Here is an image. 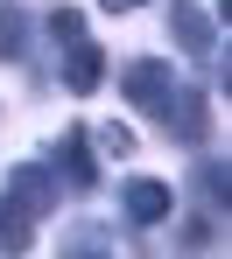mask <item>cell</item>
<instances>
[{
    "mask_svg": "<svg viewBox=\"0 0 232 259\" xmlns=\"http://www.w3.org/2000/svg\"><path fill=\"white\" fill-rule=\"evenodd\" d=\"M21 7H0V56H21Z\"/></svg>",
    "mask_w": 232,
    "mask_h": 259,
    "instance_id": "9",
    "label": "cell"
},
{
    "mask_svg": "<svg viewBox=\"0 0 232 259\" xmlns=\"http://www.w3.org/2000/svg\"><path fill=\"white\" fill-rule=\"evenodd\" d=\"M155 119H169V133H183V140H197V126H204V98H197V91H183V98L169 91V105H162Z\"/></svg>",
    "mask_w": 232,
    "mask_h": 259,
    "instance_id": "6",
    "label": "cell"
},
{
    "mask_svg": "<svg viewBox=\"0 0 232 259\" xmlns=\"http://www.w3.org/2000/svg\"><path fill=\"white\" fill-rule=\"evenodd\" d=\"M49 35H56V42H78V35H85V14H78V7H56V14H49Z\"/></svg>",
    "mask_w": 232,
    "mask_h": 259,
    "instance_id": "10",
    "label": "cell"
},
{
    "mask_svg": "<svg viewBox=\"0 0 232 259\" xmlns=\"http://www.w3.org/2000/svg\"><path fill=\"white\" fill-rule=\"evenodd\" d=\"M120 84H127V105L155 119V112L169 105V91H176V70H169L162 56H141V63H127V70H120Z\"/></svg>",
    "mask_w": 232,
    "mask_h": 259,
    "instance_id": "1",
    "label": "cell"
},
{
    "mask_svg": "<svg viewBox=\"0 0 232 259\" xmlns=\"http://www.w3.org/2000/svg\"><path fill=\"white\" fill-rule=\"evenodd\" d=\"M98 7H106V14H134L141 0H98Z\"/></svg>",
    "mask_w": 232,
    "mask_h": 259,
    "instance_id": "11",
    "label": "cell"
},
{
    "mask_svg": "<svg viewBox=\"0 0 232 259\" xmlns=\"http://www.w3.org/2000/svg\"><path fill=\"white\" fill-rule=\"evenodd\" d=\"M28 231H36V217L21 210V203H7V196H0V245H7V252H21V245H28Z\"/></svg>",
    "mask_w": 232,
    "mask_h": 259,
    "instance_id": "8",
    "label": "cell"
},
{
    "mask_svg": "<svg viewBox=\"0 0 232 259\" xmlns=\"http://www.w3.org/2000/svg\"><path fill=\"white\" fill-rule=\"evenodd\" d=\"M56 175H63L71 189H92V182H98V161H92V140H85V126H71L63 140H56Z\"/></svg>",
    "mask_w": 232,
    "mask_h": 259,
    "instance_id": "2",
    "label": "cell"
},
{
    "mask_svg": "<svg viewBox=\"0 0 232 259\" xmlns=\"http://www.w3.org/2000/svg\"><path fill=\"white\" fill-rule=\"evenodd\" d=\"M176 42L183 49H211L218 35H211V14H197L190 0H176Z\"/></svg>",
    "mask_w": 232,
    "mask_h": 259,
    "instance_id": "7",
    "label": "cell"
},
{
    "mask_svg": "<svg viewBox=\"0 0 232 259\" xmlns=\"http://www.w3.org/2000/svg\"><path fill=\"white\" fill-rule=\"evenodd\" d=\"M98 77H106L98 42H85V35H78V42H63V84H71V91H92Z\"/></svg>",
    "mask_w": 232,
    "mask_h": 259,
    "instance_id": "4",
    "label": "cell"
},
{
    "mask_svg": "<svg viewBox=\"0 0 232 259\" xmlns=\"http://www.w3.org/2000/svg\"><path fill=\"white\" fill-rule=\"evenodd\" d=\"M127 224H162L169 217V182H127Z\"/></svg>",
    "mask_w": 232,
    "mask_h": 259,
    "instance_id": "5",
    "label": "cell"
},
{
    "mask_svg": "<svg viewBox=\"0 0 232 259\" xmlns=\"http://www.w3.org/2000/svg\"><path fill=\"white\" fill-rule=\"evenodd\" d=\"M49 196H56V175H49V168H14V175H7V203H21L28 217H43Z\"/></svg>",
    "mask_w": 232,
    "mask_h": 259,
    "instance_id": "3",
    "label": "cell"
}]
</instances>
